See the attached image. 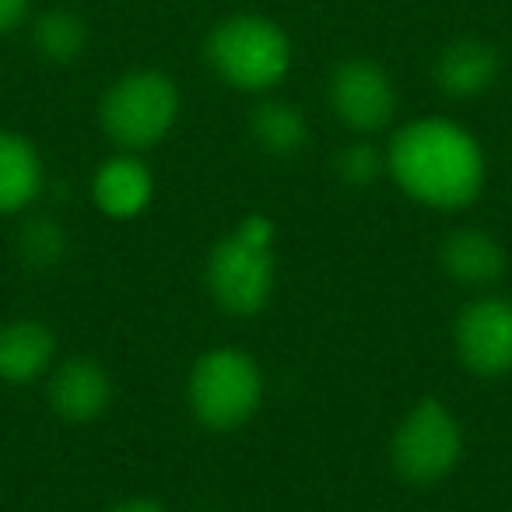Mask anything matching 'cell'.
Returning <instances> with one entry per match:
<instances>
[{
  "label": "cell",
  "instance_id": "obj_1",
  "mask_svg": "<svg viewBox=\"0 0 512 512\" xmlns=\"http://www.w3.org/2000/svg\"><path fill=\"white\" fill-rule=\"evenodd\" d=\"M386 176L432 211H463L484 193L488 158L474 134L449 116L411 120L386 144Z\"/></svg>",
  "mask_w": 512,
  "mask_h": 512
},
{
  "label": "cell",
  "instance_id": "obj_2",
  "mask_svg": "<svg viewBox=\"0 0 512 512\" xmlns=\"http://www.w3.org/2000/svg\"><path fill=\"white\" fill-rule=\"evenodd\" d=\"M274 242H278V228L260 211L246 214L225 239L214 242L204 264V285L225 316L253 320L274 299V285H278Z\"/></svg>",
  "mask_w": 512,
  "mask_h": 512
},
{
  "label": "cell",
  "instance_id": "obj_3",
  "mask_svg": "<svg viewBox=\"0 0 512 512\" xmlns=\"http://www.w3.org/2000/svg\"><path fill=\"white\" fill-rule=\"evenodd\" d=\"M292 39L274 18L228 15L207 32L204 60L221 85L246 95H267L292 71Z\"/></svg>",
  "mask_w": 512,
  "mask_h": 512
},
{
  "label": "cell",
  "instance_id": "obj_4",
  "mask_svg": "<svg viewBox=\"0 0 512 512\" xmlns=\"http://www.w3.org/2000/svg\"><path fill=\"white\" fill-rule=\"evenodd\" d=\"M264 404V369L249 351L221 344L190 365L186 407L207 432H239Z\"/></svg>",
  "mask_w": 512,
  "mask_h": 512
},
{
  "label": "cell",
  "instance_id": "obj_5",
  "mask_svg": "<svg viewBox=\"0 0 512 512\" xmlns=\"http://www.w3.org/2000/svg\"><path fill=\"white\" fill-rule=\"evenodd\" d=\"M179 85L158 67L127 71L106 88L99 102V123L120 151H151L172 134L179 120Z\"/></svg>",
  "mask_w": 512,
  "mask_h": 512
},
{
  "label": "cell",
  "instance_id": "obj_6",
  "mask_svg": "<svg viewBox=\"0 0 512 512\" xmlns=\"http://www.w3.org/2000/svg\"><path fill=\"white\" fill-rule=\"evenodd\" d=\"M463 460V425L439 397H421L390 439V463L407 484H439Z\"/></svg>",
  "mask_w": 512,
  "mask_h": 512
},
{
  "label": "cell",
  "instance_id": "obj_7",
  "mask_svg": "<svg viewBox=\"0 0 512 512\" xmlns=\"http://www.w3.org/2000/svg\"><path fill=\"white\" fill-rule=\"evenodd\" d=\"M330 113L358 137H372L397 120L400 95L386 67L369 57H351L330 71L327 81Z\"/></svg>",
  "mask_w": 512,
  "mask_h": 512
},
{
  "label": "cell",
  "instance_id": "obj_8",
  "mask_svg": "<svg viewBox=\"0 0 512 512\" xmlns=\"http://www.w3.org/2000/svg\"><path fill=\"white\" fill-rule=\"evenodd\" d=\"M453 348L477 379L512 376V299L477 295L456 313Z\"/></svg>",
  "mask_w": 512,
  "mask_h": 512
},
{
  "label": "cell",
  "instance_id": "obj_9",
  "mask_svg": "<svg viewBox=\"0 0 512 512\" xmlns=\"http://www.w3.org/2000/svg\"><path fill=\"white\" fill-rule=\"evenodd\" d=\"M46 400L57 418L71 421V425H88V421L102 418L113 404V376L95 358L74 355L53 365V372L46 376Z\"/></svg>",
  "mask_w": 512,
  "mask_h": 512
},
{
  "label": "cell",
  "instance_id": "obj_10",
  "mask_svg": "<svg viewBox=\"0 0 512 512\" xmlns=\"http://www.w3.org/2000/svg\"><path fill=\"white\" fill-rule=\"evenodd\" d=\"M92 200L109 221H134L155 200V172L141 155H109L92 176Z\"/></svg>",
  "mask_w": 512,
  "mask_h": 512
},
{
  "label": "cell",
  "instance_id": "obj_11",
  "mask_svg": "<svg viewBox=\"0 0 512 512\" xmlns=\"http://www.w3.org/2000/svg\"><path fill=\"white\" fill-rule=\"evenodd\" d=\"M57 365V334L43 320L18 316L0 323V383L32 386Z\"/></svg>",
  "mask_w": 512,
  "mask_h": 512
},
{
  "label": "cell",
  "instance_id": "obj_12",
  "mask_svg": "<svg viewBox=\"0 0 512 512\" xmlns=\"http://www.w3.org/2000/svg\"><path fill=\"white\" fill-rule=\"evenodd\" d=\"M439 267L449 281L463 288H491L505 278V249L484 228H456L442 239L439 246Z\"/></svg>",
  "mask_w": 512,
  "mask_h": 512
},
{
  "label": "cell",
  "instance_id": "obj_13",
  "mask_svg": "<svg viewBox=\"0 0 512 512\" xmlns=\"http://www.w3.org/2000/svg\"><path fill=\"white\" fill-rule=\"evenodd\" d=\"M498 71H502V60H498V50L488 43V39H453L449 46H442V53L435 57V85H439L442 95L449 99H477L484 95L491 85L498 81Z\"/></svg>",
  "mask_w": 512,
  "mask_h": 512
},
{
  "label": "cell",
  "instance_id": "obj_14",
  "mask_svg": "<svg viewBox=\"0 0 512 512\" xmlns=\"http://www.w3.org/2000/svg\"><path fill=\"white\" fill-rule=\"evenodd\" d=\"M46 190V165L25 134L0 130V218L25 214Z\"/></svg>",
  "mask_w": 512,
  "mask_h": 512
},
{
  "label": "cell",
  "instance_id": "obj_15",
  "mask_svg": "<svg viewBox=\"0 0 512 512\" xmlns=\"http://www.w3.org/2000/svg\"><path fill=\"white\" fill-rule=\"evenodd\" d=\"M249 137L271 158H295L309 144V120L295 102L264 99L249 113Z\"/></svg>",
  "mask_w": 512,
  "mask_h": 512
},
{
  "label": "cell",
  "instance_id": "obj_16",
  "mask_svg": "<svg viewBox=\"0 0 512 512\" xmlns=\"http://www.w3.org/2000/svg\"><path fill=\"white\" fill-rule=\"evenodd\" d=\"M88 39H92V29H88L85 15H78L74 8H50L32 22V46L39 57L57 67L81 60Z\"/></svg>",
  "mask_w": 512,
  "mask_h": 512
},
{
  "label": "cell",
  "instance_id": "obj_17",
  "mask_svg": "<svg viewBox=\"0 0 512 512\" xmlns=\"http://www.w3.org/2000/svg\"><path fill=\"white\" fill-rule=\"evenodd\" d=\"M18 253L32 271H50L67 256V228L50 214H36L18 235Z\"/></svg>",
  "mask_w": 512,
  "mask_h": 512
},
{
  "label": "cell",
  "instance_id": "obj_18",
  "mask_svg": "<svg viewBox=\"0 0 512 512\" xmlns=\"http://www.w3.org/2000/svg\"><path fill=\"white\" fill-rule=\"evenodd\" d=\"M334 169L341 176V183L372 186L376 179L386 176V151H379L369 141H355L348 148H341V155L334 158Z\"/></svg>",
  "mask_w": 512,
  "mask_h": 512
},
{
  "label": "cell",
  "instance_id": "obj_19",
  "mask_svg": "<svg viewBox=\"0 0 512 512\" xmlns=\"http://www.w3.org/2000/svg\"><path fill=\"white\" fill-rule=\"evenodd\" d=\"M29 8L32 0H0V39L22 29L25 18H29Z\"/></svg>",
  "mask_w": 512,
  "mask_h": 512
},
{
  "label": "cell",
  "instance_id": "obj_20",
  "mask_svg": "<svg viewBox=\"0 0 512 512\" xmlns=\"http://www.w3.org/2000/svg\"><path fill=\"white\" fill-rule=\"evenodd\" d=\"M106 512H169L162 502H155V498H144V495H134V498H123V502L109 505Z\"/></svg>",
  "mask_w": 512,
  "mask_h": 512
}]
</instances>
